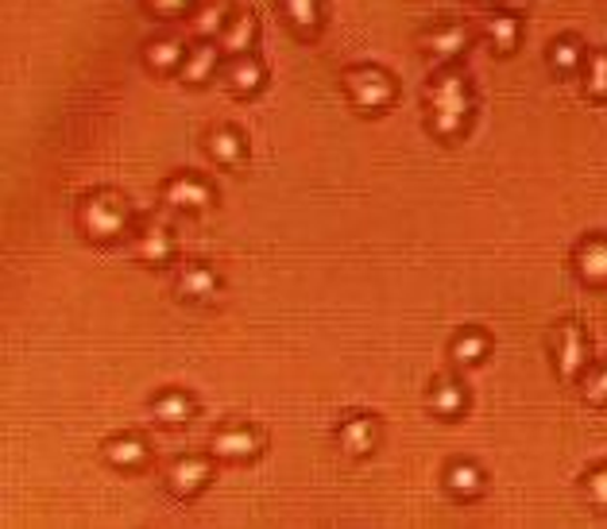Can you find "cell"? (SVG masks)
Here are the masks:
<instances>
[{
    "label": "cell",
    "mask_w": 607,
    "mask_h": 529,
    "mask_svg": "<svg viewBox=\"0 0 607 529\" xmlns=\"http://www.w3.org/2000/svg\"><path fill=\"white\" fill-rule=\"evenodd\" d=\"M426 132L441 143H460L476 120V89L460 67H437L422 89Z\"/></svg>",
    "instance_id": "6da1fadb"
},
{
    "label": "cell",
    "mask_w": 607,
    "mask_h": 529,
    "mask_svg": "<svg viewBox=\"0 0 607 529\" xmlns=\"http://www.w3.org/2000/svg\"><path fill=\"white\" fill-rule=\"evenodd\" d=\"M74 224L82 232L86 243H97V248H112V243L128 240L140 224L136 217L132 201L128 193L112 190V186H97L78 198V209H74Z\"/></svg>",
    "instance_id": "7a4b0ae2"
},
{
    "label": "cell",
    "mask_w": 607,
    "mask_h": 529,
    "mask_svg": "<svg viewBox=\"0 0 607 529\" xmlns=\"http://www.w3.org/2000/svg\"><path fill=\"white\" fill-rule=\"evenodd\" d=\"M341 89L348 104H352V112H360V117H384V112H391L395 101H399V78L387 67H379V62L345 67Z\"/></svg>",
    "instance_id": "3957f363"
},
{
    "label": "cell",
    "mask_w": 607,
    "mask_h": 529,
    "mask_svg": "<svg viewBox=\"0 0 607 529\" xmlns=\"http://www.w3.org/2000/svg\"><path fill=\"white\" fill-rule=\"evenodd\" d=\"M128 251H132L136 263L148 267V271H167V267H175V259H178V232H175V224L167 221L163 213L140 217L136 232L128 236Z\"/></svg>",
    "instance_id": "277c9868"
},
{
    "label": "cell",
    "mask_w": 607,
    "mask_h": 529,
    "mask_svg": "<svg viewBox=\"0 0 607 529\" xmlns=\"http://www.w3.org/2000/svg\"><path fill=\"white\" fill-rule=\"evenodd\" d=\"M549 363H554V376L561 382H580L588 368H593V340H588L585 325L580 321H557L549 332Z\"/></svg>",
    "instance_id": "5b68a950"
},
{
    "label": "cell",
    "mask_w": 607,
    "mask_h": 529,
    "mask_svg": "<svg viewBox=\"0 0 607 529\" xmlns=\"http://www.w3.org/2000/svg\"><path fill=\"white\" fill-rule=\"evenodd\" d=\"M217 456L213 452H178L163 468V487L182 502H193L209 491V483L217 479Z\"/></svg>",
    "instance_id": "8992f818"
},
{
    "label": "cell",
    "mask_w": 607,
    "mask_h": 529,
    "mask_svg": "<svg viewBox=\"0 0 607 529\" xmlns=\"http://www.w3.org/2000/svg\"><path fill=\"white\" fill-rule=\"evenodd\" d=\"M209 452L221 463H252L267 452V429L256 421H221L209 433Z\"/></svg>",
    "instance_id": "52a82bcc"
},
{
    "label": "cell",
    "mask_w": 607,
    "mask_h": 529,
    "mask_svg": "<svg viewBox=\"0 0 607 529\" xmlns=\"http://www.w3.org/2000/svg\"><path fill=\"white\" fill-rule=\"evenodd\" d=\"M480 31L465 20H441V23H430V28L418 36V51L434 62V67H457L460 59L468 54V47L476 43Z\"/></svg>",
    "instance_id": "ba28073f"
},
{
    "label": "cell",
    "mask_w": 607,
    "mask_h": 529,
    "mask_svg": "<svg viewBox=\"0 0 607 529\" xmlns=\"http://www.w3.org/2000/svg\"><path fill=\"white\" fill-rule=\"evenodd\" d=\"M159 198H163V206L175 209V213H209L217 201V190L198 170H175V174L159 186Z\"/></svg>",
    "instance_id": "9c48e42d"
},
{
    "label": "cell",
    "mask_w": 607,
    "mask_h": 529,
    "mask_svg": "<svg viewBox=\"0 0 607 529\" xmlns=\"http://www.w3.org/2000/svg\"><path fill=\"white\" fill-rule=\"evenodd\" d=\"M334 445L348 460H368V456H376V449L384 445V421L368 410L345 413L334 426Z\"/></svg>",
    "instance_id": "30bf717a"
},
{
    "label": "cell",
    "mask_w": 607,
    "mask_h": 529,
    "mask_svg": "<svg viewBox=\"0 0 607 529\" xmlns=\"http://www.w3.org/2000/svg\"><path fill=\"white\" fill-rule=\"evenodd\" d=\"M171 290H175L178 302H186V306H213L225 290V279L213 263H206V259H190V263H182L175 271Z\"/></svg>",
    "instance_id": "8fae6325"
},
{
    "label": "cell",
    "mask_w": 607,
    "mask_h": 529,
    "mask_svg": "<svg viewBox=\"0 0 607 529\" xmlns=\"http://www.w3.org/2000/svg\"><path fill=\"white\" fill-rule=\"evenodd\" d=\"M472 406V387H468L460 376H441L430 379V390H426V410L434 413L437 421H460Z\"/></svg>",
    "instance_id": "7c38bea8"
},
{
    "label": "cell",
    "mask_w": 607,
    "mask_h": 529,
    "mask_svg": "<svg viewBox=\"0 0 607 529\" xmlns=\"http://www.w3.org/2000/svg\"><path fill=\"white\" fill-rule=\"evenodd\" d=\"M198 410H201V402L182 387L159 390V395H151V402H148V418H151V426H159V429H186L193 418H198Z\"/></svg>",
    "instance_id": "4fadbf2b"
},
{
    "label": "cell",
    "mask_w": 607,
    "mask_h": 529,
    "mask_svg": "<svg viewBox=\"0 0 607 529\" xmlns=\"http://www.w3.org/2000/svg\"><path fill=\"white\" fill-rule=\"evenodd\" d=\"M569 267H573V275H577L580 287L607 290V236L593 232V236H585V240H577V248H573V256H569Z\"/></svg>",
    "instance_id": "5bb4252c"
},
{
    "label": "cell",
    "mask_w": 607,
    "mask_h": 529,
    "mask_svg": "<svg viewBox=\"0 0 607 529\" xmlns=\"http://www.w3.org/2000/svg\"><path fill=\"white\" fill-rule=\"evenodd\" d=\"M221 67H225L221 43H217V39H193L190 51H186V59H182V67H178V74H175V78L182 81V86L201 89V86H209V81L221 74Z\"/></svg>",
    "instance_id": "9a60e30c"
},
{
    "label": "cell",
    "mask_w": 607,
    "mask_h": 529,
    "mask_svg": "<svg viewBox=\"0 0 607 529\" xmlns=\"http://www.w3.org/2000/svg\"><path fill=\"white\" fill-rule=\"evenodd\" d=\"M101 460L109 463L112 471H143L151 463V441L143 433H112L101 441Z\"/></svg>",
    "instance_id": "2e32d148"
},
{
    "label": "cell",
    "mask_w": 607,
    "mask_h": 529,
    "mask_svg": "<svg viewBox=\"0 0 607 529\" xmlns=\"http://www.w3.org/2000/svg\"><path fill=\"white\" fill-rule=\"evenodd\" d=\"M441 487L452 502H480L488 491V471L476 460H449L441 471Z\"/></svg>",
    "instance_id": "e0dca14e"
},
{
    "label": "cell",
    "mask_w": 607,
    "mask_h": 529,
    "mask_svg": "<svg viewBox=\"0 0 607 529\" xmlns=\"http://www.w3.org/2000/svg\"><path fill=\"white\" fill-rule=\"evenodd\" d=\"M206 154L209 162H217L221 170H240L248 162V154H252V148H248V136L240 132L237 124H213L206 132Z\"/></svg>",
    "instance_id": "ac0fdd59"
},
{
    "label": "cell",
    "mask_w": 607,
    "mask_h": 529,
    "mask_svg": "<svg viewBox=\"0 0 607 529\" xmlns=\"http://www.w3.org/2000/svg\"><path fill=\"white\" fill-rule=\"evenodd\" d=\"M221 78L229 86L232 97H260L267 89V62L260 54H240V59H229L221 67Z\"/></svg>",
    "instance_id": "d6986e66"
},
{
    "label": "cell",
    "mask_w": 607,
    "mask_h": 529,
    "mask_svg": "<svg viewBox=\"0 0 607 529\" xmlns=\"http://www.w3.org/2000/svg\"><path fill=\"white\" fill-rule=\"evenodd\" d=\"M491 356V332L480 329V325H465L460 332H452L449 340V363L457 371H472L480 363H488Z\"/></svg>",
    "instance_id": "ffe728a7"
},
{
    "label": "cell",
    "mask_w": 607,
    "mask_h": 529,
    "mask_svg": "<svg viewBox=\"0 0 607 529\" xmlns=\"http://www.w3.org/2000/svg\"><path fill=\"white\" fill-rule=\"evenodd\" d=\"M480 39L491 47L496 59H511V54L523 47V16L499 8L496 16H488V20L480 23Z\"/></svg>",
    "instance_id": "44dd1931"
},
{
    "label": "cell",
    "mask_w": 607,
    "mask_h": 529,
    "mask_svg": "<svg viewBox=\"0 0 607 529\" xmlns=\"http://www.w3.org/2000/svg\"><path fill=\"white\" fill-rule=\"evenodd\" d=\"M279 16L302 43H310L326 28V0H279Z\"/></svg>",
    "instance_id": "7402d4cb"
},
{
    "label": "cell",
    "mask_w": 607,
    "mask_h": 529,
    "mask_svg": "<svg viewBox=\"0 0 607 529\" xmlns=\"http://www.w3.org/2000/svg\"><path fill=\"white\" fill-rule=\"evenodd\" d=\"M585 62H588V43L580 36L565 31V36L549 39V47H546V67L554 70L557 78H580Z\"/></svg>",
    "instance_id": "603a6c76"
},
{
    "label": "cell",
    "mask_w": 607,
    "mask_h": 529,
    "mask_svg": "<svg viewBox=\"0 0 607 529\" xmlns=\"http://www.w3.org/2000/svg\"><path fill=\"white\" fill-rule=\"evenodd\" d=\"M217 43H221L225 59L256 54V47H260V20H256L252 12H232V20L225 23V31H221Z\"/></svg>",
    "instance_id": "cb8c5ba5"
},
{
    "label": "cell",
    "mask_w": 607,
    "mask_h": 529,
    "mask_svg": "<svg viewBox=\"0 0 607 529\" xmlns=\"http://www.w3.org/2000/svg\"><path fill=\"white\" fill-rule=\"evenodd\" d=\"M186 51L190 47L182 43L178 36H151L148 43H143V67L151 70V74H178V67H182V59H186Z\"/></svg>",
    "instance_id": "d4e9b609"
},
{
    "label": "cell",
    "mask_w": 607,
    "mask_h": 529,
    "mask_svg": "<svg viewBox=\"0 0 607 529\" xmlns=\"http://www.w3.org/2000/svg\"><path fill=\"white\" fill-rule=\"evenodd\" d=\"M232 20V0H198L190 12V36L193 39H221L225 23Z\"/></svg>",
    "instance_id": "484cf974"
},
{
    "label": "cell",
    "mask_w": 607,
    "mask_h": 529,
    "mask_svg": "<svg viewBox=\"0 0 607 529\" xmlns=\"http://www.w3.org/2000/svg\"><path fill=\"white\" fill-rule=\"evenodd\" d=\"M580 89L588 101H607V51H588V62L580 70Z\"/></svg>",
    "instance_id": "4316f807"
},
{
    "label": "cell",
    "mask_w": 607,
    "mask_h": 529,
    "mask_svg": "<svg viewBox=\"0 0 607 529\" xmlns=\"http://www.w3.org/2000/svg\"><path fill=\"white\" fill-rule=\"evenodd\" d=\"M577 387H580V398H585L588 406H596V410L607 406V360H593V368L580 376Z\"/></svg>",
    "instance_id": "83f0119b"
},
{
    "label": "cell",
    "mask_w": 607,
    "mask_h": 529,
    "mask_svg": "<svg viewBox=\"0 0 607 529\" xmlns=\"http://www.w3.org/2000/svg\"><path fill=\"white\" fill-rule=\"evenodd\" d=\"M580 495H585L588 507L607 515V460L596 463V468H588L585 476H580Z\"/></svg>",
    "instance_id": "f1b7e54d"
},
{
    "label": "cell",
    "mask_w": 607,
    "mask_h": 529,
    "mask_svg": "<svg viewBox=\"0 0 607 529\" xmlns=\"http://www.w3.org/2000/svg\"><path fill=\"white\" fill-rule=\"evenodd\" d=\"M140 4L143 12H151L156 20H190L198 0H140Z\"/></svg>",
    "instance_id": "f546056e"
},
{
    "label": "cell",
    "mask_w": 607,
    "mask_h": 529,
    "mask_svg": "<svg viewBox=\"0 0 607 529\" xmlns=\"http://www.w3.org/2000/svg\"><path fill=\"white\" fill-rule=\"evenodd\" d=\"M496 8H504V12H526L530 0H496Z\"/></svg>",
    "instance_id": "4dcf8cb0"
},
{
    "label": "cell",
    "mask_w": 607,
    "mask_h": 529,
    "mask_svg": "<svg viewBox=\"0 0 607 529\" xmlns=\"http://www.w3.org/2000/svg\"><path fill=\"white\" fill-rule=\"evenodd\" d=\"M472 4H480V0H472Z\"/></svg>",
    "instance_id": "1f68e13d"
}]
</instances>
